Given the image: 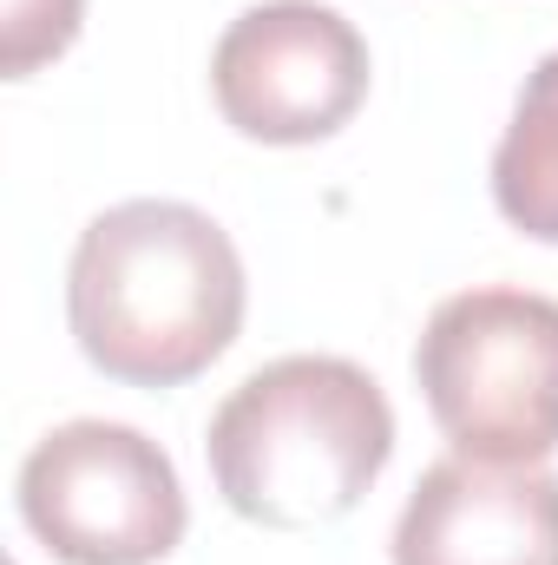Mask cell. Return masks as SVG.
<instances>
[{"instance_id": "obj_1", "label": "cell", "mask_w": 558, "mask_h": 565, "mask_svg": "<svg viewBox=\"0 0 558 565\" xmlns=\"http://www.w3.org/2000/svg\"><path fill=\"white\" fill-rule=\"evenodd\" d=\"M244 257L230 231L178 198L99 211L66 270L79 355L126 388H178L204 375L244 329Z\"/></svg>"}, {"instance_id": "obj_2", "label": "cell", "mask_w": 558, "mask_h": 565, "mask_svg": "<svg viewBox=\"0 0 558 565\" xmlns=\"http://www.w3.org/2000/svg\"><path fill=\"white\" fill-rule=\"evenodd\" d=\"M211 480L230 513L302 533L362 507L395 454L382 382L342 355H282L244 375L204 434Z\"/></svg>"}, {"instance_id": "obj_3", "label": "cell", "mask_w": 558, "mask_h": 565, "mask_svg": "<svg viewBox=\"0 0 558 565\" xmlns=\"http://www.w3.org/2000/svg\"><path fill=\"white\" fill-rule=\"evenodd\" d=\"M415 382L453 454L539 467L558 454V302L533 289L447 296L420 329Z\"/></svg>"}, {"instance_id": "obj_4", "label": "cell", "mask_w": 558, "mask_h": 565, "mask_svg": "<svg viewBox=\"0 0 558 565\" xmlns=\"http://www.w3.org/2000/svg\"><path fill=\"white\" fill-rule=\"evenodd\" d=\"M20 520L60 565H158L184 540V487L139 427L66 422L20 467Z\"/></svg>"}, {"instance_id": "obj_5", "label": "cell", "mask_w": 558, "mask_h": 565, "mask_svg": "<svg viewBox=\"0 0 558 565\" xmlns=\"http://www.w3.org/2000/svg\"><path fill=\"white\" fill-rule=\"evenodd\" d=\"M224 126L257 145L335 139L368 99V40L322 0H264L211 53Z\"/></svg>"}, {"instance_id": "obj_6", "label": "cell", "mask_w": 558, "mask_h": 565, "mask_svg": "<svg viewBox=\"0 0 558 565\" xmlns=\"http://www.w3.org/2000/svg\"><path fill=\"white\" fill-rule=\"evenodd\" d=\"M395 565H558V473L433 460L395 520Z\"/></svg>"}, {"instance_id": "obj_7", "label": "cell", "mask_w": 558, "mask_h": 565, "mask_svg": "<svg viewBox=\"0 0 558 565\" xmlns=\"http://www.w3.org/2000/svg\"><path fill=\"white\" fill-rule=\"evenodd\" d=\"M493 204L513 231L558 244V53H546L513 106V126L493 151Z\"/></svg>"}, {"instance_id": "obj_8", "label": "cell", "mask_w": 558, "mask_h": 565, "mask_svg": "<svg viewBox=\"0 0 558 565\" xmlns=\"http://www.w3.org/2000/svg\"><path fill=\"white\" fill-rule=\"evenodd\" d=\"M86 0H7V79H26L40 60H60L79 33Z\"/></svg>"}]
</instances>
